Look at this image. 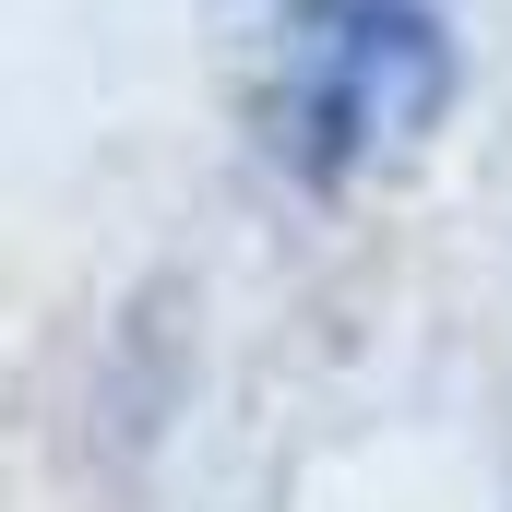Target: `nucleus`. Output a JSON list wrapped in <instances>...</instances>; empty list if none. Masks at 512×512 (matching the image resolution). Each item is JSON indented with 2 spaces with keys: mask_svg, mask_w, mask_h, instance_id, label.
Here are the masks:
<instances>
[{
  "mask_svg": "<svg viewBox=\"0 0 512 512\" xmlns=\"http://www.w3.org/2000/svg\"><path fill=\"white\" fill-rule=\"evenodd\" d=\"M465 72V0H274L262 24V143L310 179H382L417 155Z\"/></svg>",
  "mask_w": 512,
  "mask_h": 512,
  "instance_id": "f257e3e1",
  "label": "nucleus"
}]
</instances>
